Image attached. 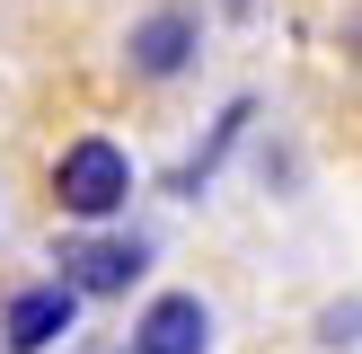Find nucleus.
<instances>
[{"mask_svg": "<svg viewBox=\"0 0 362 354\" xmlns=\"http://www.w3.org/2000/svg\"><path fill=\"white\" fill-rule=\"evenodd\" d=\"M318 336H327V346H354V292H345V301H336V310H327V319H318Z\"/></svg>", "mask_w": 362, "mask_h": 354, "instance_id": "nucleus-7", "label": "nucleus"}, {"mask_svg": "<svg viewBox=\"0 0 362 354\" xmlns=\"http://www.w3.org/2000/svg\"><path fill=\"white\" fill-rule=\"evenodd\" d=\"M124 354H212V301L204 292H159L133 319V346Z\"/></svg>", "mask_w": 362, "mask_h": 354, "instance_id": "nucleus-5", "label": "nucleus"}, {"mask_svg": "<svg viewBox=\"0 0 362 354\" xmlns=\"http://www.w3.org/2000/svg\"><path fill=\"white\" fill-rule=\"evenodd\" d=\"M247 124H257V106H247V98H230V106H221V124H212V142L186 159V169H177V195H204V186H212V169L230 159V142H239Z\"/></svg>", "mask_w": 362, "mask_h": 354, "instance_id": "nucleus-6", "label": "nucleus"}, {"mask_svg": "<svg viewBox=\"0 0 362 354\" xmlns=\"http://www.w3.org/2000/svg\"><path fill=\"white\" fill-rule=\"evenodd\" d=\"M141 266H151V239H141V230H98V222H88V239H62V283H71L80 301L133 292Z\"/></svg>", "mask_w": 362, "mask_h": 354, "instance_id": "nucleus-2", "label": "nucleus"}, {"mask_svg": "<svg viewBox=\"0 0 362 354\" xmlns=\"http://www.w3.org/2000/svg\"><path fill=\"white\" fill-rule=\"evenodd\" d=\"M194 53H204V18L186 9V0H168V9L133 18V35H124V62H133V80H177V71H194Z\"/></svg>", "mask_w": 362, "mask_h": 354, "instance_id": "nucleus-3", "label": "nucleus"}, {"mask_svg": "<svg viewBox=\"0 0 362 354\" xmlns=\"http://www.w3.org/2000/svg\"><path fill=\"white\" fill-rule=\"evenodd\" d=\"M53 204H62L71 222H115V212L133 204V159H124V142L80 133L53 159Z\"/></svg>", "mask_w": 362, "mask_h": 354, "instance_id": "nucleus-1", "label": "nucleus"}, {"mask_svg": "<svg viewBox=\"0 0 362 354\" xmlns=\"http://www.w3.org/2000/svg\"><path fill=\"white\" fill-rule=\"evenodd\" d=\"M71 328H80V292H71L62 275L9 292V310H0V346H9V354H53Z\"/></svg>", "mask_w": 362, "mask_h": 354, "instance_id": "nucleus-4", "label": "nucleus"}]
</instances>
